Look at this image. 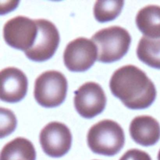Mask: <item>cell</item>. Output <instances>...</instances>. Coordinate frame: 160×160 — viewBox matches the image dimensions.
<instances>
[{
	"instance_id": "obj_9",
	"label": "cell",
	"mask_w": 160,
	"mask_h": 160,
	"mask_svg": "<svg viewBox=\"0 0 160 160\" xmlns=\"http://www.w3.org/2000/svg\"><path fill=\"white\" fill-rule=\"evenodd\" d=\"M44 152L50 157H61L70 149L72 135L64 123L51 122L42 130L39 136Z\"/></svg>"
},
{
	"instance_id": "obj_12",
	"label": "cell",
	"mask_w": 160,
	"mask_h": 160,
	"mask_svg": "<svg viewBox=\"0 0 160 160\" xmlns=\"http://www.w3.org/2000/svg\"><path fill=\"white\" fill-rule=\"evenodd\" d=\"M139 31L149 38H160V6L149 5L141 9L136 16Z\"/></svg>"
},
{
	"instance_id": "obj_13",
	"label": "cell",
	"mask_w": 160,
	"mask_h": 160,
	"mask_svg": "<svg viewBox=\"0 0 160 160\" xmlns=\"http://www.w3.org/2000/svg\"><path fill=\"white\" fill-rule=\"evenodd\" d=\"M33 144L24 138H17L8 142L1 152V160H35Z\"/></svg>"
},
{
	"instance_id": "obj_15",
	"label": "cell",
	"mask_w": 160,
	"mask_h": 160,
	"mask_svg": "<svg viewBox=\"0 0 160 160\" xmlns=\"http://www.w3.org/2000/svg\"><path fill=\"white\" fill-rule=\"evenodd\" d=\"M123 1H97L94 6V16L101 23L114 20L123 9Z\"/></svg>"
},
{
	"instance_id": "obj_2",
	"label": "cell",
	"mask_w": 160,
	"mask_h": 160,
	"mask_svg": "<svg viewBox=\"0 0 160 160\" xmlns=\"http://www.w3.org/2000/svg\"><path fill=\"white\" fill-rule=\"evenodd\" d=\"M87 140L88 145L93 152L112 156L123 148L125 135L119 123L111 120H103L89 129Z\"/></svg>"
},
{
	"instance_id": "obj_6",
	"label": "cell",
	"mask_w": 160,
	"mask_h": 160,
	"mask_svg": "<svg viewBox=\"0 0 160 160\" xmlns=\"http://www.w3.org/2000/svg\"><path fill=\"white\" fill-rule=\"evenodd\" d=\"M98 48L92 40L78 38L69 42L63 53L64 64L69 70L83 72L98 59Z\"/></svg>"
},
{
	"instance_id": "obj_16",
	"label": "cell",
	"mask_w": 160,
	"mask_h": 160,
	"mask_svg": "<svg viewBox=\"0 0 160 160\" xmlns=\"http://www.w3.org/2000/svg\"><path fill=\"white\" fill-rule=\"evenodd\" d=\"M17 126V120L9 109L1 108V138L10 134L15 130Z\"/></svg>"
},
{
	"instance_id": "obj_1",
	"label": "cell",
	"mask_w": 160,
	"mask_h": 160,
	"mask_svg": "<svg viewBox=\"0 0 160 160\" xmlns=\"http://www.w3.org/2000/svg\"><path fill=\"white\" fill-rule=\"evenodd\" d=\"M109 88L112 95L131 109L148 108L156 97L152 81L134 65L123 66L116 70L111 77Z\"/></svg>"
},
{
	"instance_id": "obj_3",
	"label": "cell",
	"mask_w": 160,
	"mask_h": 160,
	"mask_svg": "<svg viewBox=\"0 0 160 160\" xmlns=\"http://www.w3.org/2000/svg\"><path fill=\"white\" fill-rule=\"evenodd\" d=\"M92 40L98 48V60L112 62L120 59L128 52L131 37L124 28L112 26L97 31Z\"/></svg>"
},
{
	"instance_id": "obj_5",
	"label": "cell",
	"mask_w": 160,
	"mask_h": 160,
	"mask_svg": "<svg viewBox=\"0 0 160 160\" xmlns=\"http://www.w3.org/2000/svg\"><path fill=\"white\" fill-rule=\"evenodd\" d=\"M38 34L35 20L17 16L8 20L3 28L4 40L9 46L28 51L34 45Z\"/></svg>"
},
{
	"instance_id": "obj_7",
	"label": "cell",
	"mask_w": 160,
	"mask_h": 160,
	"mask_svg": "<svg viewBox=\"0 0 160 160\" xmlns=\"http://www.w3.org/2000/svg\"><path fill=\"white\" fill-rule=\"evenodd\" d=\"M38 34L34 45L24 52L27 57L36 62L49 59L56 52L59 43V34L54 23L45 19L35 20Z\"/></svg>"
},
{
	"instance_id": "obj_11",
	"label": "cell",
	"mask_w": 160,
	"mask_h": 160,
	"mask_svg": "<svg viewBox=\"0 0 160 160\" xmlns=\"http://www.w3.org/2000/svg\"><path fill=\"white\" fill-rule=\"evenodd\" d=\"M130 134L139 145H153L160 138V125L156 119L150 116L136 117L130 125Z\"/></svg>"
},
{
	"instance_id": "obj_14",
	"label": "cell",
	"mask_w": 160,
	"mask_h": 160,
	"mask_svg": "<svg viewBox=\"0 0 160 160\" xmlns=\"http://www.w3.org/2000/svg\"><path fill=\"white\" fill-rule=\"evenodd\" d=\"M138 59L153 68L160 69V38H149L143 36L137 48Z\"/></svg>"
},
{
	"instance_id": "obj_17",
	"label": "cell",
	"mask_w": 160,
	"mask_h": 160,
	"mask_svg": "<svg viewBox=\"0 0 160 160\" xmlns=\"http://www.w3.org/2000/svg\"><path fill=\"white\" fill-rule=\"evenodd\" d=\"M120 160H152L149 155L142 150L130 149L122 156Z\"/></svg>"
},
{
	"instance_id": "obj_10",
	"label": "cell",
	"mask_w": 160,
	"mask_h": 160,
	"mask_svg": "<svg viewBox=\"0 0 160 160\" xmlns=\"http://www.w3.org/2000/svg\"><path fill=\"white\" fill-rule=\"evenodd\" d=\"M0 98L6 102H17L23 99L28 91V78L22 70L6 67L0 73Z\"/></svg>"
},
{
	"instance_id": "obj_8",
	"label": "cell",
	"mask_w": 160,
	"mask_h": 160,
	"mask_svg": "<svg viewBox=\"0 0 160 160\" xmlns=\"http://www.w3.org/2000/svg\"><path fill=\"white\" fill-rule=\"evenodd\" d=\"M106 105L105 92L97 83L86 82L75 92V109L84 118L91 119L100 114Z\"/></svg>"
},
{
	"instance_id": "obj_4",
	"label": "cell",
	"mask_w": 160,
	"mask_h": 160,
	"mask_svg": "<svg viewBox=\"0 0 160 160\" xmlns=\"http://www.w3.org/2000/svg\"><path fill=\"white\" fill-rule=\"evenodd\" d=\"M67 92V78L56 70L44 72L34 83V98L43 107L52 108L61 105L65 100Z\"/></svg>"
},
{
	"instance_id": "obj_18",
	"label": "cell",
	"mask_w": 160,
	"mask_h": 160,
	"mask_svg": "<svg viewBox=\"0 0 160 160\" xmlns=\"http://www.w3.org/2000/svg\"><path fill=\"white\" fill-rule=\"evenodd\" d=\"M158 160H160V150L159 152V154H158Z\"/></svg>"
}]
</instances>
